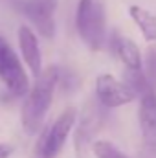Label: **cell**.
I'll return each instance as SVG.
<instances>
[{
    "label": "cell",
    "instance_id": "cell-2",
    "mask_svg": "<svg viewBox=\"0 0 156 158\" xmlns=\"http://www.w3.org/2000/svg\"><path fill=\"white\" fill-rule=\"evenodd\" d=\"M76 26L81 35L92 50L103 46L105 40V7L101 0H79Z\"/></svg>",
    "mask_w": 156,
    "mask_h": 158
},
{
    "label": "cell",
    "instance_id": "cell-10",
    "mask_svg": "<svg viewBox=\"0 0 156 158\" xmlns=\"http://www.w3.org/2000/svg\"><path fill=\"white\" fill-rule=\"evenodd\" d=\"M116 53L121 59V63L130 68V70H140L142 68V55L138 46L132 42L130 39H117L116 40Z\"/></svg>",
    "mask_w": 156,
    "mask_h": 158
},
{
    "label": "cell",
    "instance_id": "cell-6",
    "mask_svg": "<svg viewBox=\"0 0 156 158\" xmlns=\"http://www.w3.org/2000/svg\"><path fill=\"white\" fill-rule=\"evenodd\" d=\"M57 7V0H26L24 2V15L33 22L42 37L51 39L55 33L53 13Z\"/></svg>",
    "mask_w": 156,
    "mask_h": 158
},
{
    "label": "cell",
    "instance_id": "cell-11",
    "mask_svg": "<svg viewBox=\"0 0 156 158\" xmlns=\"http://www.w3.org/2000/svg\"><path fill=\"white\" fill-rule=\"evenodd\" d=\"M97 123L99 121L96 119V114H90V116L83 118V121H81V125L77 129V134H76V151H77V155L84 153V149H86L88 142L92 140L94 132H97V127H99Z\"/></svg>",
    "mask_w": 156,
    "mask_h": 158
},
{
    "label": "cell",
    "instance_id": "cell-8",
    "mask_svg": "<svg viewBox=\"0 0 156 158\" xmlns=\"http://www.w3.org/2000/svg\"><path fill=\"white\" fill-rule=\"evenodd\" d=\"M140 127L143 131V136L149 140L156 138V92H149L143 98H140Z\"/></svg>",
    "mask_w": 156,
    "mask_h": 158
},
{
    "label": "cell",
    "instance_id": "cell-7",
    "mask_svg": "<svg viewBox=\"0 0 156 158\" xmlns=\"http://www.w3.org/2000/svg\"><path fill=\"white\" fill-rule=\"evenodd\" d=\"M17 37H18V46H20V52H22L26 64L30 66L33 76L39 77L42 74V57H40V48L33 30L28 26H20Z\"/></svg>",
    "mask_w": 156,
    "mask_h": 158
},
{
    "label": "cell",
    "instance_id": "cell-14",
    "mask_svg": "<svg viewBox=\"0 0 156 158\" xmlns=\"http://www.w3.org/2000/svg\"><path fill=\"white\" fill-rule=\"evenodd\" d=\"M145 76L149 79V83L153 85V88H156V48H149L147 50V57H145Z\"/></svg>",
    "mask_w": 156,
    "mask_h": 158
},
{
    "label": "cell",
    "instance_id": "cell-13",
    "mask_svg": "<svg viewBox=\"0 0 156 158\" xmlns=\"http://www.w3.org/2000/svg\"><path fill=\"white\" fill-rule=\"evenodd\" d=\"M92 151L96 158H129L125 153H121L114 143L105 142V140H97L92 143Z\"/></svg>",
    "mask_w": 156,
    "mask_h": 158
},
{
    "label": "cell",
    "instance_id": "cell-5",
    "mask_svg": "<svg viewBox=\"0 0 156 158\" xmlns=\"http://www.w3.org/2000/svg\"><path fill=\"white\" fill-rule=\"evenodd\" d=\"M96 94L97 99L101 101L103 107L109 109H116L121 105H127L130 101H134L136 94L123 83L117 81L116 77L109 76V74H101L96 79Z\"/></svg>",
    "mask_w": 156,
    "mask_h": 158
},
{
    "label": "cell",
    "instance_id": "cell-4",
    "mask_svg": "<svg viewBox=\"0 0 156 158\" xmlns=\"http://www.w3.org/2000/svg\"><path fill=\"white\" fill-rule=\"evenodd\" d=\"M0 79L13 96H26L30 92V79L26 76L13 48L0 37Z\"/></svg>",
    "mask_w": 156,
    "mask_h": 158
},
{
    "label": "cell",
    "instance_id": "cell-3",
    "mask_svg": "<svg viewBox=\"0 0 156 158\" xmlns=\"http://www.w3.org/2000/svg\"><path fill=\"white\" fill-rule=\"evenodd\" d=\"M76 109H66L61 112V116L55 119L51 125H48L40 132L37 145H35V155L37 158H57L59 153L63 151L66 138L76 123Z\"/></svg>",
    "mask_w": 156,
    "mask_h": 158
},
{
    "label": "cell",
    "instance_id": "cell-12",
    "mask_svg": "<svg viewBox=\"0 0 156 158\" xmlns=\"http://www.w3.org/2000/svg\"><path fill=\"white\" fill-rule=\"evenodd\" d=\"M123 83H125L136 96H140V98H143L145 94H149V92L154 90L153 85L149 83L147 76H145L142 70H130V68H127V72L123 74Z\"/></svg>",
    "mask_w": 156,
    "mask_h": 158
},
{
    "label": "cell",
    "instance_id": "cell-1",
    "mask_svg": "<svg viewBox=\"0 0 156 158\" xmlns=\"http://www.w3.org/2000/svg\"><path fill=\"white\" fill-rule=\"evenodd\" d=\"M57 83H59V70L55 66H50L42 70L35 85L26 94V99L22 103V127L28 134H35L40 129L46 112L51 105Z\"/></svg>",
    "mask_w": 156,
    "mask_h": 158
},
{
    "label": "cell",
    "instance_id": "cell-9",
    "mask_svg": "<svg viewBox=\"0 0 156 158\" xmlns=\"http://www.w3.org/2000/svg\"><path fill=\"white\" fill-rule=\"evenodd\" d=\"M129 13L132 17V20L136 22V26L140 28L142 35L145 37V40H156V15H153L151 11H147L142 6H130Z\"/></svg>",
    "mask_w": 156,
    "mask_h": 158
},
{
    "label": "cell",
    "instance_id": "cell-15",
    "mask_svg": "<svg viewBox=\"0 0 156 158\" xmlns=\"http://www.w3.org/2000/svg\"><path fill=\"white\" fill-rule=\"evenodd\" d=\"M11 151H13V147L9 143H0V158H9Z\"/></svg>",
    "mask_w": 156,
    "mask_h": 158
}]
</instances>
